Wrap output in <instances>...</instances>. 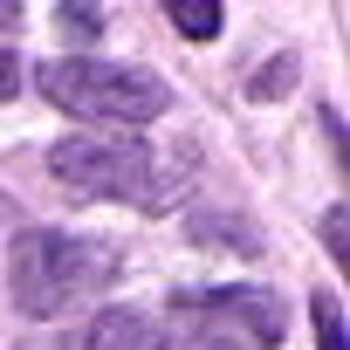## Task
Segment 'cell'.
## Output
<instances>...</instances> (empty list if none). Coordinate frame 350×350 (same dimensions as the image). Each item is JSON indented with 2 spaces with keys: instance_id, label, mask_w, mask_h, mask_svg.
Returning <instances> with one entry per match:
<instances>
[{
  "instance_id": "obj_1",
  "label": "cell",
  "mask_w": 350,
  "mask_h": 350,
  "mask_svg": "<svg viewBox=\"0 0 350 350\" xmlns=\"http://www.w3.org/2000/svg\"><path fill=\"white\" fill-rule=\"evenodd\" d=\"M117 282V247L110 241H83V234H55V227H21L8 247V288L14 309L49 323L83 309L90 295H103Z\"/></svg>"
},
{
  "instance_id": "obj_2",
  "label": "cell",
  "mask_w": 350,
  "mask_h": 350,
  "mask_svg": "<svg viewBox=\"0 0 350 350\" xmlns=\"http://www.w3.org/2000/svg\"><path fill=\"white\" fill-rule=\"evenodd\" d=\"M35 90L62 110L83 117L96 131H144L151 117L172 110V83L137 69V62H103V55H62L35 69Z\"/></svg>"
},
{
  "instance_id": "obj_3",
  "label": "cell",
  "mask_w": 350,
  "mask_h": 350,
  "mask_svg": "<svg viewBox=\"0 0 350 350\" xmlns=\"http://www.w3.org/2000/svg\"><path fill=\"white\" fill-rule=\"evenodd\" d=\"M49 179L76 200H124V206H172L179 172H165V158L137 137H110V131H76L62 144H49Z\"/></svg>"
},
{
  "instance_id": "obj_4",
  "label": "cell",
  "mask_w": 350,
  "mask_h": 350,
  "mask_svg": "<svg viewBox=\"0 0 350 350\" xmlns=\"http://www.w3.org/2000/svg\"><path fill=\"white\" fill-rule=\"evenodd\" d=\"M83 350H158V316H144V309H110V316L90 323Z\"/></svg>"
},
{
  "instance_id": "obj_5",
  "label": "cell",
  "mask_w": 350,
  "mask_h": 350,
  "mask_svg": "<svg viewBox=\"0 0 350 350\" xmlns=\"http://www.w3.org/2000/svg\"><path fill=\"white\" fill-rule=\"evenodd\" d=\"M172 28H179L186 42H213L220 35V8L213 0H172Z\"/></svg>"
},
{
  "instance_id": "obj_6",
  "label": "cell",
  "mask_w": 350,
  "mask_h": 350,
  "mask_svg": "<svg viewBox=\"0 0 350 350\" xmlns=\"http://www.w3.org/2000/svg\"><path fill=\"white\" fill-rule=\"evenodd\" d=\"M309 316H316V350H343V302L329 288L309 302Z\"/></svg>"
},
{
  "instance_id": "obj_7",
  "label": "cell",
  "mask_w": 350,
  "mask_h": 350,
  "mask_svg": "<svg viewBox=\"0 0 350 350\" xmlns=\"http://www.w3.org/2000/svg\"><path fill=\"white\" fill-rule=\"evenodd\" d=\"M288 83H295V55H275V69L254 83V96H275V90H288Z\"/></svg>"
},
{
  "instance_id": "obj_8",
  "label": "cell",
  "mask_w": 350,
  "mask_h": 350,
  "mask_svg": "<svg viewBox=\"0 0 350 350\" xmlns=\"http://www.w3.org/2000/svg\"><path fill=\"white\" fill-rule=\"evenodd\" d=\"M21 83H28V76H21V55H14V49H0V103L21 96Z\"/></svg>"
},
{
  "instance_id": "obj_9",
  "label": "cell",
  "mask_w": 350,
  "mask_h": 350,
  "mask_svg": "<svg viewBox=\"0 0 350 350\" xmlns=\"http://www.w3.org/2000/svg\"><path fill=\"white\" fill-rule=\"evenodd\" d=\"M55 21H62L69 35H90V42H96V28H103V21H96V14H83V8H62Z\"/></svg>"
},
{
  "instance_id": "obj_10",
  "label": "cell",
  "mask_w": 350,
  "mask_h": 350,
  "mask_svg": "<svg viewBox=\"0 0 350 350\" xmlns=\"http://www.w3.org/2000/svg\"><path fill=\"white\" fill-rule=\"evenodd\" d=\"M323 247L343 261V206H329V213H323Z\"/></svg>"
}]
</instances>
